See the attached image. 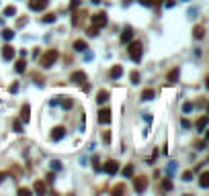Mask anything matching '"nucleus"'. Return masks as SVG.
Instances as JSON below:
<instances>
[{"label": "nucleus", "instance_id": "obj_1", "mask_svg": "<svg viewBox=\"0 0 209 196\" xmlns=\"http://www.w3.org/2000/svg\"><path fill=\"white\" fill-rule=\"evenodd\" d=\"M58 57H59V51L58 49H47L45 53L41 55V59H39V63H41V68H51L56 61H58Z\"/></svg>", "mask_w": 209, "mask_h": 196}, {"label": "nucleus", "instance_id": "obj_2", "mask_svg": "<svg viewBox=\"0 0 209 196\" xmlns=\"http://www.w3.org/2000/svg\"><path fill=\"white\" fill-rule=\"evenodd\" d=\"M127 49H129V57L133 59V61H139V59H141V51H144V49H141V43H139V41H133Z\"/></svg>", "mask_w": 209, "mask_h": 196}, {"label": "nucleus", "instance_id": "obj_3", "mask_svg": "<svg viewBox=\"0 0 209 196\" xmlns=\"http://www.w3.org/2000/svg\"><path fill=\"white\" fill-rule=\"evenodd\" d=\"M133 188H135V192L141 194L146 188H148V178L146 176H138V178H133Z\"/></svg>", "mask_w": 209, "mask_h": 196}, {"label": "nucleus", "instance_id": "obj_4", "mask_svg": "<svg viewBox=\"0 0 209 196\" xmlns=\"http://www.w3.org/2000/svg\"><path fill=\"white\" fill-rule=\"evenodd\" d=\"M92 25L94 27H104L107 25V12H96V14H92Z\"/></svg>", "mask_w": 209, "mask_h": 196}, {"label": "nucleus", "instance_id": "obj_5", "mask_svg": "<svg viewBox=\"0 0 209 196\" xmlns=\"http://www.w3.org/2000/svg\"><path fill=\"white\" fill-rule=\"evenodd\" d=\"M47 4H49V0H29L31 10H43V8H47Z\"/></svg>", "mask_w": 209, "mask_h": 196}, {"label": "nucleus", "instance_id": "obj_6", "mask_svg": "<svg viewBox=\"0 0 209 196\" xmlns=\"http://www.w3.org/2000/svg\"><path fill=\"white\" fill-rule=\"evenodd\" d=\"M111 116H113L111 108H101V113H98V123H103V125L111 123Z\"/></svg>", "mask_w": 209, "mask_h": 196}, {"label": "nucleus", "instance_id": "obj_7", "mask_svg": "<svg viewBox=\"0 0 209 196\" xmlns=\"http://www.w3.org/2000/svg\"><path fill=\"white\" fill-rule=\"evenodd\" d=\"M70 80L74 82V84H84V82H86V74H84V72H80V69H78V72H72Z\"/></svg>", "mask_w": 209, "mask_h": 196}, {"label": "nucleus", "instance_id": "obj_8", "mask_svg": "<svg viewBox=\"0 0 209 196\" xmlns=\"http://www.w3.org/2000/svg\"><path fill=\"white\" fill-rule=\"evenodd\" d=\"M104 172H107V174H111V176H115V174L119 172V163H117L115 159L107 162V163H104Z\"/></svg>", "mask_w": 209, "mask_h": 196}, {"label": "nucleus", "instance_id": "obj_9", "mask_svg": "<svg viewBox=\"0 0 209 196\" xmlns=\"http://www.w3.org/2000/svg\"><path fill=\"white\" fill-rule=\"evenodd\" d=\"M2 57L6 59V61H11V59L14 57V47L12 45H4L2 47Z\"/></svg>", "mask_w": 209, "mask_h": 196}, {"label": "nucleus", "instance_id": "obj_10", "mask_svg": "<svg viewBox=\"0 0 209 196\" xmlns=\"http://www.w3.org/2000/svg\"><path fill=\"white\" fill-rule=\"evenodd\" d=\"M64 135H66V129L56 127L53 131H51V141H59V139H64Z\"/></svg>", "mask_w": 209, "mask_h": 196}, {"label": "nucleus", "instance_id": "obj_11", "mask_svg": "<svg viewBox=\"0 0 209 196\" xmlns=\"http://www.w3.org/2000/svg\"><path fill=\"white\" fill-rule=\"evenodd\" d=\"M29 118H31V108H29V104H23V108H21V121L29 123Z\"/></svg>", "mask_w": 209, "mask_h": 196}, {"label": "nucleus", "instance_id": "obj_12", "mask_svg": "<svg viewBox=\"0 0 209 196\" xmlns=\"http://www.w3.org/2000/svg\"><path fill=\"white\" fill-rule=\"evenodd\" d=\"M193 37H195V39H203V37H205V27H203V25L193 27Z\"/></svg>", "mask_w": 209, "mask_h": 196}, {"label": "nucleus", "instance_id": "obj_13", "mask_svg": "<svg viewBox=\"0 0 209 196\" xmlns=\"http://www.w3.org/2000/svg\"><path fill=\"white\" fill-rule=\"evenodd\" d=\"M109 76H111L113 80L121 78V76H123V68H121V66H113V68H111V72H109Z\"/></svg>", "mask_w": 209, "mask_h": 196}, {"label": "nucleus", "instance_id": "obj_14", "mask_svg": "<svg viewBox=\"0 0 209 196\" xmlns=\"http://www.w3.org/2000/svg\"><path fill=\"white\" fill-rule=\"evenodd\" d=\"M45 190H47V186L45 182H41V180H37L33 186V192H37V194H45Z\"/></svg>", "mask_w": 209, "mask_h": 196}, {"label": "nucleus", "instance_id": "obj_15", "mask_svg": "<svg viewBox=\"0 0 209 196\" xmlns=\"http://www.w3.org/2000/svg\"><path fill=\"white\" fill-rule=\"evenodd\" d=\"M131 37H133V29H131V27H125V31H123V35H121V41L127 43Z\"/></svg>", "mask_w": 209, "mask_h": 196}, {"label": "nucleus", "instance_id": "obj_16", "mask_svg": "<svg viewBox=\"0 0 209 196\" xmlns=\"http://www.w3.org/2000/svg\"><path fill=\"white\" fill-rule=\"evenodd\" d=\"M199 184H201V188H207V186H209V172H203V174H201Z\"/></svg>", "mask_w": 209, "mask_h": 196}, {"label": "nucleus", "instance_id": "obj_17", "mask_svg": "<svg viewBox=\"0 0 209 196\" xmlns=\"http://www.w3.org/2000/svg\"><path fill=\"white\" fill-rule=\"evenodd\" d=\"M207 121H209V116H207V115L201 116V118L197 121V131H203V129H205V125H207Z\"/></svg>", "mask_w": 209, "mask_h": 196}, {"label": "nucleus", "instance_id": "obj_18", "mask_svg": "<svg viewBox=\"0 0 209 196\" xmlns=\"http://www.w3.org/2000/svg\"><path fill=\"white\" fill-rule=\"evenodd\" d=\"M109 96H111V94L107 92V90H101V92L96 94V100H98V102H107V100H109Z\"/></svg>", "mask_w": 209, "mask_h": 196}, {"label": "nucleus", "instance_id": "obj_19", "mask_svg": "<svg viewBox=\"0 0 209 196\" xmlns=\"http://www.w3.org/2000/svg\"><path fill=\"white\" fill-rule=\"evenodd\" d=\"M25 66H27V63H25V59H19V61L14 63V69H17L19 74H23V72H25Z\"/></svg>", "mask_w": 209, "mask_h": 196}, {"label": "nucleus", "instance_id": "obj_20", "mask_svg": "<svg viewBox=\"0 0 209 196\" xmlns=\"http://www.w3.org/2000/svg\"><path fill=\"white\" fill-rule=\"evenodd\" d=\"M154 90H150V88H148V90H144V92H141V98H144V100H152V98H154Z\"/></svg>", "mask_w": 209, "mask_h": 196}, {"label": "nucleus", "instance_id": "obj_21", "mask_svg": "<svg viewBox=\"0 0 209 196\" xmlns=\"http://www.w3.org/2000/svg\"><path fill=\"white\" fill-rule=\"evenodd\" d=\"M2 37L8 41V39H12V37H14V31H12V29H4V31H2Z\"/></svg>", "mask_w": 209, "mask_h": 196}, {"label": "nucleus", "instance_id": "obj_22", "mask_svg": "<svg viewBox=\"0 0 209 196\" xmlns=\"http://www.w3.org/2000/svg\"><path fill=\"white\" fill-rule=\"evenodd\" d=\"M74 49H76V51H86V43H84V41H76V43H74Z\"/></svg>", "mask_w": 209, "mask_h": 196}, {"label": "nucleus", "instance_id": "obj_23", "mask_svg": "<svg viewBox=\"0 0 209 196\" xmlns=\"http://www.w3.org/2000/svg\"><path fill=\"white\" fill-rule=\"evenodd\" d=\"M123 192H125V186H123V184L115 186V188H113V190H111V194H123Z\"/></svg>", "mask_w": 209, "mask_h": 196}, {"label": "nucleus", "instance_id": "obj_24", "mask_svg": "<svg viewBox=\"0 0 209 196\" xmlns=\"http://www.w3.org/2000/svg\"><path fill=\"white\" fill-rule=\"evenodd\" d=\"M4 14H6V16H14V14H17V8H14V6H6V8H4Z\"/></svg>", "mask_w": 209, "mask_h": 196}, {"label": "nucleus", "instance_id": "obj_25", "mask_svg": "<svg viewBox=\"0 0 209 196\" xmlns=\"http://www.w3.org/2000/svg\"><path fill=\"white\" fill-rule=\"evenodd\" d=\"M123 176H125V178L133 176V165H125V168H123Z\"/></svg>", "mask_w": 209, "mask_h": 196}, {"label": "nucleus", "instance_id": "obj_26", "mask_svg": "<svg viewBox=\"0 0 209 196\" xmlns=\"http://www.w3.org/2000/svg\"><path fill=\"white\" fill-rule=\"evenodd\" d=\"M86 35H88V37H96V35H98V27H90V29H88V31H86Z\"/></svg>", "mask_w": 209, "mask_h": 196}, {"label": "nucleus", "instance_id": "obj_27", "mask_svg": "<svg viewBox=\"0 0 209 196\" xmlns=\"http://www.w3.org/2000/svg\"><path fill=\"white\" fill-rule=\"evenodd\" d=\"M174 80H178V69H172L168 74V82H174Z\"/></svg>", "mask_w": 209, "mask_h": 196}, {"label": "nucleus", "instance_id": "obj_28", "mask_svg": "<svg viewBox=\"0 0 209 196\" xmlns=\"http://www.w3.org/2000/svg\"><path fill=\"white\" fill-rule=\"evenodd\" d=\"M162 190H166V192H168V190H172V182H170L168 178H166V180L162 182Z\"/></svg>", "mask_w": 209, "mask_h": 196}, {"label": "nucleus", "instance_id": "obj_29", "mask_svg": "<svg viewBox=\"0 0 209 196\" xmlns=\"http://www.w3.org/2000/svg\"><path fill=\"white\" fill-rule=\"evenodd\" d=\"M62 106H64L66 110H68V108H72V106H74V102H72V98H66V100L62 102Z\"/></svg>", "mask_w": 209, "mask_h": 196}, {"label": "nucleus", "instance_id": "obj_30", "mask_svg": "<svg viewBox=\"0 0 209 196\" xmlns=\"http://www.w3.org/2000/svg\"><path fill=\"white\" fill-rule=\"evenodd\" d=\"M53 21H56V14H51V12L43 16V23H53Z\"/></svg>", "mask_w": 209, "mask_h": 196}, {"label": "nucleus", "instance_id": "obj_31", "mask_svg": "<svg viewBox=\"0 0 209 196\" xmlns=\"http://www.w3.org/2000/svg\"><path fill=\"white\" fill-rule=\"evenodd\" d=\"M139 82V74L138 72H131V84H138Z\"/></svg>", "mask_w": 209, "mask_h": 196}, {"label": "nucleus", "instance_id": "obj_32", "mask_svg": "<svg viewBox=\"0 0 209 196\" xmlns=\"http://www.w3.org/2000/svg\"><path fill=\"white\" fill-rule=\"evenodd\" d=\"M12 127H14V131H17V133H23V125H21L19 121H14V125H12Z\"/></svg>", "mask_w": 209, "mask_h": 196}, {"label": "nucleus", "instance_id": "obj_33", "mask_svg": "<svg viewBox=\"0 0 209 196\" xmlns=\"http://www.w3.org/2000/svg\"><path fill=\"white\" fill-rule=\"evenodd\" d=\"M191 178H193V172H185L183 174V180H185V182H191Z\"/></svg>", "mask_w": 209, "mask_h": 196}, {"label": "nucleus", "instance_id": "obj_34", "mask_svg": "<svg viewBox=\"0 0 209 196\" xmlns=\"http://www.w3.org/2000/svg\"><path fill=\"white\" fill-rule=\"evenodd\" d=\"M183 110H185V113H191V110H193V102H186L185 106H183Z\"/></svg>", "mask_w": 209, "mask_h": 196}, {"label": "nucleus", "instance_id": "obj_35", "mask_svg": "<svg viewBox=\"0 0 209 196\" xmlns=\"http://www.w3.org/2000/svg\"><path fill=\"white\" fill-rule=\"evenodd\" d=\"M33 190L31 188H19V194H31Z\"/></svg>", "mask_w": 209, "mask_h": 196}, {"label": "nucleus", "instance_id": "obj_36", "mask_svg": "<svg viewBox=\"0 0 209 196\" xmlns=\"http://www.w3.org/2000/svg\"><path fill=\"white\" fill-rule=\"evenodd\" d=\"M80 6V0H72V4H70V8L74 10V8H78Z\"/></svg>", "mask_w": 209, "mask_h": 196}, {"label": "nucleus", "instance_id": "obj_37", "mask_svg": "<svg viewBox=\"0 0 209 196\" xmlns=\"http://www.w3.org/2000/svg\"><path fill=\"white\" fill-rule=\"evenodd\" d=\"M51 168H53V170H62V163L59 162H51Z\"/></svg>", "mask_w": 209, "mask_h": 196}, {"label": "nucleus", "instance_id": "obj_38", "mask_svg": "<svg viewBox=\"0 0 209 196\" xmlns=\"http://www.w3.org/2000/svg\"><path fill=\"white\" fill-rule=\"evenodd\" d=\"M104 143H111V133H104V137H103Z\"/></svg>", "mask_w": 209, "mask_h": 196}, {"label": "nucleus", "instance_id": "obj_39", "mask_svg": "<svg viewBox=\"0 0 209 196\" xmlns=\"http://www.w3.org/2000/svg\"><path fill=\"white\" fill-rule=\"evenodd\" d=\"M148 2H150V6L152 4H162V0H148Z\"/></svg>", "mask_w": 209, "mask_h": 196}, {"label": "nucleus", "instance_id": "obj_40", "mask_svg": "<svg viewBox=\"0 0 209 196\" xmlns=\"http://www.w3.org/2000/svg\"><path fill=\"white\" fill-rule=\"evenodd\" d=\"M4 178H6V174H4V172H0V182H2Z\"/></svg>", "mask_w": 209, "mask_h": 196}, {"label": "nucleus", "instance_id": "obj_41", "mask_svg": "<svg viewBox=\"0 0 209 196\" xmlns=\"http://www.w3.org/2000/svg\"><path fill=\"white\" fill-rule=\"evenodd\" d=\"M98 2H101V0H92V4H98Z\"/></svg>", "mask_w": 209, "mask_h": 196}]
</instances>
